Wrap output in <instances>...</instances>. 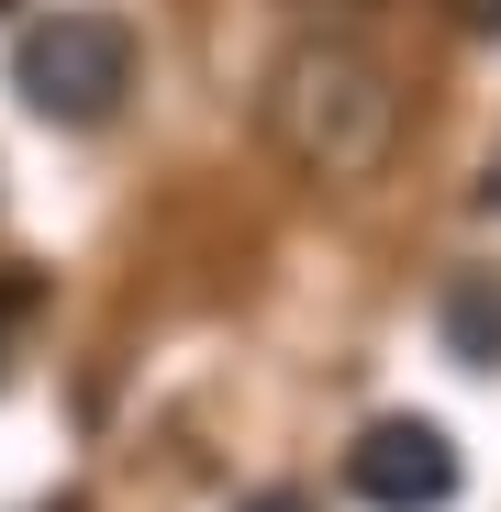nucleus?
<instances>
[{"instance_id": "8", "label": "nucleus", "mask_w": 501, "mask_h": 512, "mask_svg": "<svg viewBox=\"0 0 501 512\" xmlns=\"http://www.w3.org/2000/svg\"><path fill=\"white\" fill-rule=\"evenodd\" d=\"M468 23H479V34H501V0H468Z\"/></svg>"}, {"instance_id": "10", "label": "nucleus", "mask_w": 501, "mask_h": 512, "mask_svg": "<svg viewBox=\"0 0 501 512\" xmlns=\"http://www.w3.org/2000/svg\"><path fill=\"white\" fill-rule=\"evenodd\" d=\"M0 12H12V0H0Z\"/></svg>"}, {"instance_id": "9", "label": "nucleus", "mask_w": 501, "mask_h": 512, "mask_svg": "<svg viewBox=\"0 0 501 512\" xmlns=\"http://www.w3.org/2000/svg\"><path fill=\"white\" fill-rule=\"evenodd\" d=\"M45 512H90V501H78V490H56V501H45Z\"/></svg>"}, {"instance_id": "6", "label": "nucleus", "mask_w": 501, "mask_h": 512, "mask_svg": "<svg viewBox=\"0 0 501 512\" xmlns=\"http://www.w3.org/2000/svg\"><path fill=\"white\" fill-rule=\"evenodd\" d=\"M234 512H312V490H257V501H234Z\"/></svg>"}, {"instance_id": "3", "label": "nucleus", "mask_w": 501, "mask_h": 512, "mask_svg": "<svg viewBox=\"0 0 501 512\" xmlns=\"http://www.w3.org/2000/svg\"><path fill=\"white\" fill-rule=\"evenodd\" d=\"M346 490H357L368 512H446V501H457V446H446V423H424V412L368 423V435L346 446Z\"/></svg>"}, {"instance_id": "7", "label": "nucleus", "mask_w": 501, "mask_h": 512, "mask_svg": "<svg viewBox=\"0 0 501 512\" xmlns=\"http://www.w3.org/2000/svg\"><path fill=\"white\" fill-rule=\"evenodd\" d=\"M468 201H479V212H501V156L479 167V190H468Z\"/></svg>"}, {"instance_id": "5", "label": "nucleus", "mask_w": 501, "mask_h": 512, "mask_svg": "<svg viewBox=\"0 0 501 512\" xmlns=\"http://www.w3.org/2000/svg\"><path fill=\"white\" fill-rule=\"evenodd\" d=\"M23 312H34V279H0V379H12V334H23Z\"/></svg>"}, {"instance_id": "4", "label": "nucleus", "mask_w": 501, "mask_h": 512, "mask_svg": "<svg viewBox=\"0 0 501 512\" xmlns=\"http://www.w3.org/2000/svg\"><path fill=\"white\" fill-rule=\"evenodd\" d=\"M446 357L457 368H501V279H457L446 290Z\"/></svg>"}, {"instance_id": "1", "label": "nucleus", "mask_w": 501, "mask_h": 512, "mask_svg": "<svg viewBox=\"0 0 501 512\" xmlns=\"http://www.w3.org/2000/svg\"><path fill=\"white\" fill-rule=\"evenodd\" d=\"M268 145L301 167V179H379L390 145H401V90L390 67L346 34H301L268 67V101H257Z\"/></svg>"}, {"instance_id": "2", "label": "nucleus", "mask_w": 501, "mask_h": 512, "mask_svg": "<svg viewBox=\"0 0 501 512\" xmlns=\"http://www.w3.org/2000/svg\"><path fill=\"white\" fill-rule=\"evenodd\" d=\"M12 90H23L34 123H67V134L112 123L123 90H134V34H123V12H45V23L23 34V56H12Z\"/></svg>"}]
</instances>
